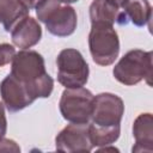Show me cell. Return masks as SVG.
Segmentation results:
<instances>
[{
  "mask_svg": "<svg viewBox=\"0 0 153 153\" xmlns=\"http://www.w3.org/2000/svg\"><path fill=\"white\" fill-rule=\"evenodd\" d=\"M0 93L8 111H19L33 103V98L29 91L11 74H8L0 84Z\"/></svg>",
  "mask_w": 153,
  "mask_h": 153,
  "instance_id": "9",
  "label": "cell"
},
{
  "mask_svg": "<svg viewBox=\"0 0 153 153\" xmlns=\"http://www.w3.org/2000/svg\"><path fill=\"white\" fill-rule=\"evenodd\" d=\"M14 55H16V50L12 45L6 44V43L0 44V67L12 61Z\"/></svg>",
  "mask_w": 153,
  "mask_h": 153,
  "instance_id": "15",
  "label": "cell"
},
{
  "mask_svg": "<svg viewBox=\"0 0 153 153\" xmlns=\"http://www.w3.org/2000/svg\"><path fill=\"white\" fill-rule=\"evenodd\" d=\"M57 81L67 88L82 87L88 79V65L76 49H63L57 59Z\"/></svg>",
  "mask_w": 153,
  "mask_h": 153,
  "instance_id": "6",
  "label": "cell"
},
{
  "mask_svg": "<svg viewBox=\"0 0 153 153\" xmlns=\"http://www.w3.org/2000/svg\"><path fill=\"white\" fill-rule=\"evenodd\" d=\"M133 131L136 139V145L146 143L148 145V147L152 148V116L151 114L140 115L135 121Z\"/></svg>",
  "mask_w": 153,
  "mask_h": 153,
  "instance_id": "14",
  "label": "cell"
},
{
  "mask_svg": "<svg viewBox=\"0 0 153 153\" xmlns=\"http://www.w3.org/2000/svg\"><path fill=\"white\" fill-rule=\"evenodd\" d=\"M123 112V102L116 94L100 93L93 98L92 123L88 124L93 146L110 145L118 139Z\"/></svg>",
  "mask_w": 153,
  "mask_h": 153,
  "instance_id": "1",
  "label": "cell"
},
{
  "mask_svg": "<svg viewBox=\"0 0 153 153\" xmlns=\"http://www.w3.org/2000/svg\"><path fill=\"white\" fill-rule=\"evenodd\" d=\"M6 128H7V121H6V116L4 111V105L2 103H0V140L6 134Z\"/></svg>",
  "mask_w": 153,
  "mask_h": 153,
  "instance_id": "16",
  "label": "cell"
},
{
  "mask_svg": "<svg viewBox=\"0 0 153 153\" xmlns=\"http://www.w3.org/2000/svg\"><path fill=\"white\" fill-rule=\"evenodd\" d=\"M59 1H61V2H66V4H68V2H75V1H78V0H59Z\"/></svg>",
  "mask_w": 153,
  "mask_h": 153,
  "instance_id": "19",
  "label": "cell"
},
{
  "mask_svg": "<svg viewBox=\"0 0 153 153\" xmlns=\"http://www.w3.org/2000/svg\"><path fill=\"white\" fill-rule=\"evenodd\" d=\"M106 1H109L110 4H112L115 7L120 8V7H123L128 0H106Z\"/></svg>",
  "mask_w": 153,
  "mask_h": 153,
  "instance_id": "18",
  "label": "cell"
},
{
  "mask_svg": "<svg viewBox=\"0 0 153 153\" xmlns=\"http://www.w3.org/2000/svg\"><path fill=\"white\" fill-rule=\"evenodd\" d=\"M152 75V53L140 49L128 51L114 68V76L124 85H134Z\"/></svg>",
  "mask_w": 153,
  "mask_h": 153,
  "instance_id": "5",
  "label": "cell"
},
{
  "mask_svg": "<svg viewBox=\"0 0 153 153\" xmlns=\"http://www.w3.org/2000/svg\"><path fill=\"white\" fill-rule=\"evenodd\" d=\"M10 74L29 91L33 99L47 98L53 91L54 81L45 72L44 60L33 50H22L16 54Z\"/></svg>",
  "mask_w": 153,
  "mask_h": 153,
  "instance_id": "2",
  "label": "cell"
},
{
  "mask_svg": "<svg viewBox=\"0 0 153 153\" xmlns=\"http://www.w3.org/2000/svg\"><path fill=\"white\" fill-rule=\"evenodd\" d=\"M116 16L120 25L133 23L136 26H143L151 20V6L147 0H128Z\"/></svg>",
  "mask_w": 153,
  "mask_h": 153,
  "instance_id": "11",
  "label": "cell"
},
{
  "mask_svg": "<svg viewBox=\"0 0 153 153\" xmlns=\"http://www.w3.org/2000/svg\"><path fill=\"white\" fill-rule=\"evenodd\" d=\"M56 149L62 152H90L93 147L88 123H71L56 136Z\"/></svg>",
  "mask_w": 153,
  "mask_h": 153,
  "instance_id": "8",
  "label": "cell"
},
{
  "mask_svg": "<svg viewBox=\"0 0 153 153\" xmlns=\"http://www.w3.org/2000/svg\"><path fill=\"white\" fill-rule=\"evenodd\" d=\"M88 45L93 61L100 66L111 65L118 55L120 42L112 24L104 22L92 23Z\"/></svg>",
  "mask_w": 153,
  "mask_h": 153,
  "instance_id": "4",
  "label": "cell"
},
{
  "mask_svg": "<svg viewBox=\"0 0 153 153\" xmlns=\"http://www.w3.org/2000/svg\"><path fill=\"white\" fill-rule=\"evenodd\" d=\"M118 8L106 0H93L90 6V18L92 23L104 22L112 24L116 20Z\"/></svg>",
  "mask_w": 153,
  "mask_h": 153,
  "instance_id": "13",
  "label": "cell"
},
{
  "mask_svg": "<svg viewBox=\"0 0 153 153\" xmlns=\"http://www.w3.org/2000/svg\"><path fill=\"white\" fill-rule=\"evenodd\" d=\"M11 35L12 42L17 47L27 49L39 42L42 30L33 18L25 16L13 26V29L11 30Z\"/></svg>",
  "mask_w": 153,
  "mask_h": 153,
  "instance_id": "10",
  "label": "cell"
},
{
  "mask_svg": "<svg viewBox=\"0 0 153 153\" xmlns=\"http://www.w3.org/2000/svg\"><path fill=\"white\" fill-rule=\"evenodd\" d=\"M94 96L84 87L67 88L60 99L62 117L71 123H88L92 115Z\"/></svg>",
  "mask_w": 153,
  "mask_h": 153,
  "instance_id": "7",
  "label": "cell"
},
{
  "mask_svg": "<svg viewBox=\"0 0 153 153\" xmlns=\"http://www.w3.org/2000/svg\"><path fill=\"white\" fill-rule=\"evenodd\" d=\"M27 12L18 0H0V22L7 32H10L22 18L27 16Z\"/></svg>",
  "mask_w": 153,
  "mask_h": 153,
  "instance_id": "12",
  "label": "cell"
},
{
  "mask_svg": "<svg viewBox=\"0 0 153 153\" xmlns=\"http://www.w3.org/2000/svg\"><path fill=\"white\" fill-rule=\"evenodd\" d=\"M59 0H41L36 6V13L47 30L59 37L69 36L76 27V13L71 6H60Z\"/></svg>",
  "mask_w": 153,
  "mask_h": 153,
  "instance_id": "3",
  "label": "cell"
},
{
  "mask_svg": "<svg viewBox=\"0 0 153 153\" xmlns=\"http://www.w3.org/2000/svg\"><path fill=\"white\" fill-rule=\"evenodd\" d=\"M39 1H41V0H18V2H19L24 8H26L27 11H30V10L33 8V7H36Z\"/></svg>",
  "mask_w": 153,
  "mask_h": 153,
  "instance_id": "17",
  "label": "cell"
}]
</instances>
